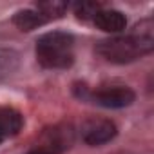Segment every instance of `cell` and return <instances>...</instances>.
I'll use <instances>...</instances> for the list:
<instances>
[{
    "mask_svg": "<svg viewBox=\"0 0 154 154\" xmlns=\"http://www.w3.org/2000/svg\"><path fill=\"white\" fill-rule=\"evenodd\" d=\"M15 26L20 29V31H33L44 24H47V20L33 8V9H24V11H18L13 18Z\"/></svg>",
    "mask_w": 154,
    "mask_h": 154,
    "instance_id": "8",
    "label": "cell"
},
{
    "mask_svg": "<svg viewBox=\"0 0 154 154\" xmlns=\"http://www.w3.org/2000/svg\"><path fill=\"white\" fill-rule=\"evenodd\" d=\"M35 54L45 69H67L74 62V38L65 31H47L38 36Z\"/></svg>",
    "mask_w": 154,
    "mask_h": 154,
    "instance_id": "2",
    "label": "cell"
},
{
    "mask_svg": "<svg viewBox=\"0 0 154 154\" xmlns=\"http://www.w3.org/2000/svg\"><path fill=\"white\" fill-rule=\"evenodd\" d=\"M24 127V116L15 107L0 105V143L15 138Z\"/></svg>",
    "mask_w": 154,
    "mask_h": 154,
    "instance_id": "7",
    "label": "cell"
},
{
    "mask_svg": "<svg viewBox=\"0 0 154 154\" xmlns=\"http://www.w3.org/2000/svg\"><path fill=\"white\" fill-rule=\"evenodd\" d=\"M116 132H118V129H116L114 122H111L107 118L91 116V118L84 120L80 125V138L84 143H87L91 147L109 143L111 140H114Z\"/></svg>",
    "mask_w": 154,
    "mask_h": 154,
    "instance_id": "4",
    "label": "cell"
},
{
    "mask_svg": "<svg viewBox=\"0 0 154 154\" xmlns=\"http://www.w3.org/2000/svg\"><path fill=\"white\" fill-rule=\"evenodd\" d=\"M93 24L102 29L103 33H111V35H122L127 27V18L122 11L118 9H105L102 8L94 18H93Z\"/></svg>",
    "mask_w": 154,
    "mask_h": 154,
    "instance_id": "6",
    "label": "cell"
},
{
    "mask_svg": "<svg viewBox=\"0 0 154 154\" xmlns=\"http://www.w3.org/2000/svg\"><path fill=\"white\" fill-rule=\"evenodd\" d=\"M74 93L82 102H89V103H94V105L105 107V109L129 107L136 98L134 91L127 85H103L98 89H91L87 85H78V87H74Z\"/></svg>",
    "mask_w": 154,
    "mask_h": 154,
    "instance_id": "3",
    "label": "cell"
},
{
    "mask_svg": "<svg viewBox=\"0 0 154 154\" xmlns=\"http://www.w3.org/2000/svg\"><path fill=\"white\" fill-rule=\"evenodd\" d=\"M67 4L65 2H53V0H49V2H40L35 6V9L49 22L53 18H60L65 11H67Z\"/></svg>",
    "mask_w": 154,
    "mask_h": 154,
    "instance_id": "9",
    "label": "cell"
},
{
    "mask_svg": "<svg viewBox=\"0 0 154 154\" xmlns=\"http://www.w3.org/2000/svg\"><path fill=\"white\" fill-rule=\"evenodd\" d=\"M154 49V24L152 18H143L129 35H114L96 45V53L111 63H129Z\"/></svg>",
    "mask_w": 154,
    "mask_h": 154,
    "instance_id": "1",
    "label": "cell"
},
{
    "mask_svg": "<svg viewBox=\"0 0 154 154\" xmlns=\"http://www.w3.org/2000/svg\"><path fill=\"white\" fill-rule=\"evenodd\" d=\"M18 63V54L9 49H0V78L11 74Z\"/></svg>",
    "mask_w": 154,
    "mask_h": 154,
    "instance_id": "10",
    "label": "cell"
},
{
    "mask_svg": "<svg viewBox=\"0 0 154 154\" xmlns=\"http://www.w3.org/2000/svg\"><path fill=\"white\" fill-rule=\"evenodd\" d=\"M71 141H72L71 127H67V129L54 127L53 131H47L40 138L36 147H33L27 154H62L65 149H69Z\"/></svg>",
    "mask_w": 154,
    "mask_h": 154,
    "instance_id": "5",
    "label": "cell"
},
{
    "mask_svg": "<svg viewBox=\"0 0 154 154\" xmlns=\"http://www.w3.org/2000/svg\"><path fill=\"white\" fill-rule=\"evenodd\" d=\"M74 15L78 17L80 20H85V22H93L94 15L102 9L100 4L96 2H78V4H74Z\"/></svg>",
    "mask_w": 154,
    "mask_h": 154,
    "instance_id": "11",
    "label": "cell"
}]
</instances>
